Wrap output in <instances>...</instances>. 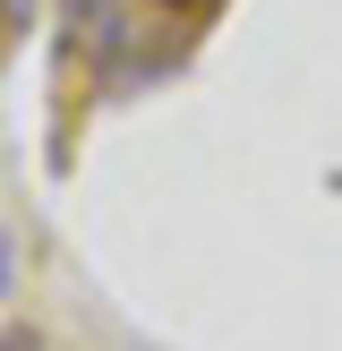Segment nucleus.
Here are the masks:
<instances>
[{
  "label": "nucleus",
  "mask_w": 342,
  "mask_h": 351,
  "mask_svg": "<svg viewBox=\"0 0 342 351\" xmlns=\"http://www.w3.org/2000/svg\"><path fill=\"white\" fill-rule=\"evenodd\" d=\"M188 9H197V0H188Z\"/></svg>",
  "instance_id": "3"
},
{
  "label": "nucleus",
  "mask_w": 342,
  "mask_h": 351,
  "mask_svg": "<svg viewBox=\"0 0 342 351\" xmlns=\"http://www.w3.org/2000/svg\"><path fill=\"white\" fill-rule=\"evenodd\" d=\"M0 17L9 26H34V0H0Z\"/></svg>",
  "instance_id": "2"
},
{
  "label": "nucleus",
  "mask_w": 342,
  "mask_h": 351,
  "mask_svg": "<svg viewBox=\"0 0 342 351\" xmlns=\"http://www.w3.org/2000/svg\"><path fill=\"white\" fill-rule=\"evenodd\" d=\"M9 291H17V240L0 232V308H9Z\"/></svg>",
  "instance_id": "1"
}]
</instances>
